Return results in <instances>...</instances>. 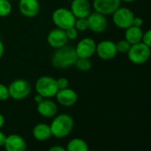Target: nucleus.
Here are the masks:
<instances>
[{
	"label": "nucleus",
	"mask_w": 151,
	"mask_h": 151,
	"mask_svg": "<svg viewBox=\"0 0 151 151\" xmlns=\"http://www.w3.org/2000/svg\"><path fill=\"white\" fill-rule=\"evenodd\" d=\"M78 58L75 47L66 45L60 48L55 49L51 58V63L56 68L65 69L74 66Z\"/></svg>",
	"instance_id": "f257e3e1"
},
{
	"label": "nucleus",
	"mask_w": 151,
	"mask_h": 151,
	"mask_svg": "<svg viewBox=\"0 0 151 151\" xmlns=\"http://www.w3.org/2000/svg\"><path fill=\"white\" fill-rule=\"evenodd\" d=\"M74 124V119L70 115L66 113L57 114L54 117H52L50 124L52 136L57 139L66 138L72 132Z\"/></svg>",
	"instance_id": "f03ea898"
},
{
	"label": "nucleus",
	"mask_w": 151,
	"mask_h": 151,
	"mask_svg": "<svg viewBox=\"0 0 151 151\" xmlns=\"http://www.w3.org/2000/svg\"><path fill=\"white\" fill-rule=\"evenodd\" d=\"M35 90L37 93L42 95L45 99H52L55 97L59 91L56 78L50 76H42L37 79L35 83Z\"/></svg>",
	"instance_id": "7ed1b4c3"
},
{
	"label": "nucleus",
	"mask_w": 151,
	"mask_h": 151,
	"mask_svg": "<svg viewBox=\"0 0 151 151\" xmlns=\"http://www.w3.org/2000/svg\"><path fill=\"white\" fill-rule=\"evenodd\" d=\"M76 19L69 8L58 7L52 14V21L55 27L63 30L74 27Z\"/></svg>",
	"instance_id": "20e7f679"
},
{
	"label": "nucleus",
	"mask_w": 151,
	"mask_h": 151,
	"mask_svg": "<svg viewBox=\"0 0 151 151\" xmlns=\"http://www.w3.org/2000/svg\"><path fill=\"white\" fill-rule=\"evenodd\" d=\"M10 98L14 101H22L26 99L32 91L30 83L24 78H17L8 86Z\"/></svg>",
	"instance_id": "39448f33"
},
{
	"label": "nucleus",
	"mask_w": 151,
	"mask_h": 151,
	"mask_svg": "<svg viewBox=\"0 0 151 151\" xmlns=\"http://www.w3.org/2000/svg\"><path fill=\"white\" fill-rule=\"evenodd\" d=\"M128 60L136 65L146 63L151 57V48L147 46L142 42L132 45L126 53Z\"/></svg>",
	"instance_id": "423d86ee"
},
{
	"label": "nucleus",
	"mask_w": 151,
	"mask_h": 151,
	"mask_svg": "<svg viewBox=\"0 0 151 151\" xmlns=\"http://www.w3.org/2000/svg\"><path fill=\"white\" fill-rule=\"evenodd\" d=\"M112 22L116 27L121 29H126L132 26V22L135 17L134 13L127 7H119L112 14Z\"/></svg>",
	"instance_id": "0eeeda50"
},
{
	"label": "nucleus",
	"mask_w": 151,
	"mask_h": 151,
	"mask_svg": "<svg viewBox=\"0 0 151 151\" xmlns=\"http://www.w3.org/2000/svg\"><path fill=\"white\" fill-rule=\"evenodd\" d=\"M88 22V29L93 33H103L106 31L109 26L108 19L106 15L101 14L98 12H92L87 17Z\"/></svg>",
	"instance_id": "6e6552de"
},
{
	"label": "nucleus",
	"mask_w": 151,
	"mask_h": 151,
	"mask_svg": "<svg viewBox=\"0 0 151 151\" xmlns=\"http://www.w3.org/2000/svg\"><path fill=\"white\" fill-rule=\"evenodd\" d=\"M95 54L102 60H113L116 54V43L111 40H102L96 45Z\"/></svg>",
	"instance_id": "1a4fd4ad"
},
{
	"label": "nucleus",
	"mask_w": 151,
	"mask_h": 151,
	"mask_svg": "<svg viewBox=\"0 0 151 151\" xmlns=\"http://www.w3.org/2000/svg\"><path fill=\"white\" fill-rule=\"evenodd\" d=\"M97 43L92 37H85L79 40V42L75 46L76 52L78 58L90 59L95 54Z\"/></svg>",
	"instance_id": "9d476101"
},
{
	"label": "nucleus",
	"mask_w": 151,
	"mask_h": 151,
	"mask_svg": "<svg viewBox=\"0 0 151 151\" xmlns=\"http://www.w3.org/2000/svg\"><path fill=\"white\" fill-rule=\"evenodd\" d=\"M92 6L95 12L104 15H111L121 6V0H93Z\"/></svg>",
	"instance_id": "9b49d317"
},
{
	"label": "nucleus",
	"mask_w": 151,
	"mask_h": 151,
	"mask_svg": "<svg viewBox=\"0 0 151 151\" xmlns=\"http://www.w3.org/2000/svg\"><path fill=\"white\" fill-rule=\"evenodd\" d=\"M18 9L22 16L35 18L40 12V3L38 0H19Z\"/></svg>",
	"instance_id": "f8f14e48"
},
{
	"label": "nucleus",
	"mask_w": 151,
	"mask_h": 151,
	"mask_svg": "<svg viewBox=\"0 0 151 151\" xmlns=\"http://www.w3.org/2000/svg\"><path fill=\"white\" fill-rule=\"evenodd\" d=\"M55 99L57 103L60 106L69 108L77 103L78 100V95L75 90L67 87L65 89L59 90L55 95Z\"/></svg>",
	"instance_id": "ddd939ff"
},
{
	"label": "nucleus",
	"mask_w": 151,
	"mask_h": 151,
	"mask_svg": "<svg viewBox=\"0 0 151 151\" xmlns=\"http://www.w3.org/2000/svg\"><path fill=\"white\" fill-rule=\"evenodd\" d=\"M76 18H87L93 12V6L89 0H72L69 7Z\"/></svg>",
	"instance_id": "4468645a"
},
{
	"label": "nucleus",
	"mask_w": 151,
	"mask_h": 151,
	"mask_svg": "<svg viewBox=\"0 0 151 151\" xmlns=\"http://www.w3.org/2000/svg\"><path fill=\"white\" fill-rule=\"evenodd\" d=\"M46 41L49 46L53 49H58L68 45V39L66 36L65 30L55 28L48 33Z\"/></svg>",
	"instance_id": "2eb2a0df"
},
{
	"label": "nucleus",
	"mask_w": 151,
	"mask_h": 151,
	"mask_svg": "<svg viewBox=\"0 0 151 151\" xmlns=\"http://www.w3.org/2000/svg\"><path fill=\"white\" fill-rule=\"evenodd\" d=\"M4 147L6 151H26L27 142L22 136L12 133L6 136Z\"/></svg>",
	"instance_id": "dca6fc26"
},
{
	"label": "nucleus",
	"mask_w": 151,
	"mask_h": 151,
	"mask_svg": "<svg viewBox=\"0 0 151 151\" xmlns=\"http://www.w3.org/2000/svg\"><path fill=\"white\" fill-rule=\"evenodd\" d=\"M38 114L45 118H52L58 114V105L52 99H44L37 105Z\"/></svg>",
	"instance_id": "f3484780"
},
{
	"label": "nucleus",
	"mask_w": 151,
	"mask_h": 151,
	"mask_svg": "<svg viewBox=\"0 0 151 151\" xmlns=\"http://www.w3.org/2000/svg\"><path fill=\"white\" fill-rule=\"evenodd\" d=\"M32 135L38 141H45L52 137L50 124L45 123L37 124L32 129Z\"/></svg>",
	"instance_id": "a211bd4d"
},
{
	"label": "nucleus",
	"mask_w": 151,
	"mask_h": 151,
	"mask_svg": "<svg viewBox=\"0 0 151 151\" xmlns=\"http://www.w3.org/2000/svg\"><path fill=\"white\" fill-rule=\"evenodd\" d=\"M124 30H125L124 39L128 41L131 45H134V44H138L141 42L142 36H143V31L141 28L131 26Z\"/></svg>",
	"instance_id": "6ab92c4d"
},
{
	"label": "nucleus",
	"mask_w": 151,
	"mask_h": 151,
	"mask_svg": "<svg viewBox=\"0 0 151 151\" xmlns=\"http://www.w3.org/2000/svg\"><path fill=\"white\" fill-rule=\"evenodd\" d=\"M66 151H88L89 147L87 142L81 138H73L66 146Z\"/></svg>",
	"instance_id": "aec40b11"
},
{
	"label": "nucleus",
	"mask_w": 151,
	"mask_h": 151,
	"mask_svg": "<svg viewBox=\"0 0 151 151\" xmlns=\"http://www.w3.org/2000/svg\"><path fill=\"white\" fill-rule=\"evenodd\" d=\"M74 66L81 72H87L92 68V61L87 58H78Z\"/></svg>",
	"instance_id": "412c9836"
},
{
	"label": "nucleus",
	"mask_w": 151,
	"mask_h": 151,
	"mask_svg": "<svg viewBox=\"0 0 151 151\" xmlns=\"http://www.w3.org/2000/svg\"><path fill=\"white\" fill-rule=\"evenodd\" d=\"M13 6L9 0H0V17L5 18L11 14Z\"/></svg>",
	"instance_id": "4be33fe9"
},
{
	"label": "nucleus",
	"mask_w": 151,
	"mask_h": 151,
	"mask_svg": "<svg viewBox=\"0 0 151 151\" xmlns=\"http://www.w3.org/2000/svg\"><path fill=\"white\" fill-rule=\"evenodd\" d=\"M74 27L78 29V32H85L88 29L87 18H78L76 19Z\"/></svg>",
	"instance_id": "5701e85b"
},
{
	"label": "nucleus",
	"mask_w": 151,
	"mask_h": 151,
	"mask_svg": "<svg viewBox=\"0 0 151 151\" xmlns=\"http://www.w3.org/2000/svg\"><path fill=\"white\" fill-rule=\"evenodd\" d=\"M131 44L126 41L125 39H122L119 40L118 42L116 43V51L117 53H127L130 47H131Z\"/></svg>",
	"instance_id": "b1692460"
},
{
	"label": "nucleus",
	"mask_w": 151,
	"mask_h": 151,
	"mask_svg": "<svg viewBox=\"0 0 151 151\" xmlns=\"http://www.w3.org/2000/svg\"><path fill=\"white\" fill-rule=\"evenodd\" d=\"M10 98L8 86L0 83V101H6Z\"/></svg>",
	"instance_id": "393cba45"
},
{
	"label": "nucleus",
	"mask_w": 151,
	"mask_h": 151,
	"mask_svg": "<svg viewBox=\"0 0 151 151\" xmlns=\"http://www.w3.org/2000/svg\"><path fill=\"white\" fill-rule=\"evenodd\" d=\"M65 32H66V36H67L68 41L69 40H75V39H77L78 37V34H79V32L78 31V29H76L75 27H71V28L66 29Z\"/></svg>",
	"instance_id": "a878e982"
},
{
	"label": "nucleus",
	"mask_w": 151,
	"mask_h": 151,
	"mask_svg": "<svg viewBox=\"0 0 151 151\" xmlns=\"http://www.w3.org/2000/svg\"><path fill=\"white\" fill-rule=\"evenodd\" d=\"M56 84H57V86H58L59 90L65 89V88L68 87V86H69V82H68V78H64V77H60V78H57L56 79Z\"/></svg>",
	"instance_id": "bb28decb"
},
{
	"label": "nucleus",
	"mask_w": 151,
	"mask_h": 151,
	"mask_svg": "<svg viewBox=\"0 0 151 151\" xmlns=\"http://www.w3.org/2000/svg\"><path fill=\"white\" fill-rule=\"evenodd\" d=\"M141 42L145 44L147 46H148L149 48H151V29H147L146 32H143Z\"/></svg>",
	"instance_id": "cd10ccee"
},
{
	"label": "nucleus",
	"mask_w": 151,
	"mask_h": 151,
	"mask_svg": "<svg viewBox=\"0 0 151 151\" xmlns=\"http://www.w3.org/2000/svg\"><path fill=\"white\" fill-rule=\"evenodd\" d=\"M143 25V20L140 18V17H137L135 16L134 19H133V22H132V26H135V27H139V28H141Z\"/></svg>",
	"instance_id": "c85d7f7f"
},
{
	"label": "nucleus",
	"mask_w": 151,
	"mask_h": 151,
	"mask_svg": "<svg viewBox=\"0 0 151 151\" xmlns=\"http://www.w3.org/2000/svg\"><path fill=\"white\" fill-rule=\"evenodd\" d=\"M47 151H66V148L60 145H54L52 146Z\"/></svg>",
	"instance_id": "c756f323"
},
{
	"label": "nucleus",
	"mask_w": 151,
	"mask_h": 151,
	"mask_svg": "<svg viewBox=\"0 0 151 151\" xmlns=\"http://www.w3.org/2000/svg\"><path fill=\"white\" fill-rule=\"evenodd\" d=\"M6 136L7 135H6L5 132H3L1 130H0V147H4L6 139Z\"/></svg>",
	"instance_id": "7c9ffc66"
},
{
	"label": "nucleus",
	"mask_w": 151,
	"mask_h": 151,
	"mask_svg": "<svg viewBox=\"0 0 151 151\" xmlns=\"http://www.w3.org/2000/svg\"><path fill=\"white\" fill-rule=\"evenodd\" d=\"M44 99H45V98H44L42 95L38 94V93H36V95L34 96V101H35V103H37V105L38 103H40Z\"/></svg>",
	"instance_id": "2f4dec72"
},
{
	"label": "nucleus",
	"mask_w": 151,
	"mask_h": 151,
	"mask_svg": "<svg viewBox=\"0 0 151 151\" xmlns=\"http://www.w3.org/2000/svg\"><path fill=\"white\" fill-rule=\"evenodd\" d=\"M4 53H5V45L3 41L0 39V59L3 57Z\"/></svg>",
	"instance_id": "473e14b6"
},
{
	"label": "nucleus",
	"mask_w": 151,
	"mask_h": 151,
	"mask_svg": "<svg viewBox=\"0 0 151 151\" xmlns=\"http://www.w3.org/2000/svg\"><path fill=\"white\" fill-rule=\"evenodd\" d=\"M5 123H6L5 116H4V115L2 113H0V129H1L5 125Z\"/></svg>",
	"instance_id": "72a5a7b5"
},
{
	"label": "nucleus",
	"mask_w": 151,
	"mask_h": 151,
	"mask_svg": "<svg viewBox=\"0 0 151 151\" xmlns=\"http://www.w3.org/2000/svg\"><path fill=\"white\" fill-rule=\"evenodd\" d=\"M136 0H121V2H124V3H133V2H135Z\"/></svg>",
	"instance_id": "f704fd0d"
},
{
	"label": "nucleus",
	"mask_w": 151,
	"mask_h": 151,
	"mask_svg": "<svg viewBox=\"0 0 151 151\" xmlns=\"http://www.w3.org/2000/svg\"><path fill=\"white\" fill-rule=\"evenodd\" d=\"M88 151H93V150H90V149H89V150H88Z\"/></svg>",
	"instance_id": "c9c22d12"
}]
</instances>
